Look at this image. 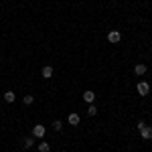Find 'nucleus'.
I'll list each match as a JSON object with an SVG mask.
<instances>
[{"instance_id":"obj_1","label":"nucleus","mask_w":152,"mask_h":152,"mask_svg":"<svg viewBox=\"0 0 152 152\" xmlns=\"http://www.w3.org/2000/svg\"><path fill=\"white\" fill-rule=\"evenodd\" d=\"M136 89H138V94L140 95H148V91H150V85L146 81H140L138 85H136Z\"/></svg>"},{"instance_id":"obj_2","label":"nucleus","mask_w":152,"mask_h":152,"mask_svg":"<svg viewBox=\"0 0 152 152\" xmlns=\"http://www.w3.org/2000/svg\"><path fill=\"white\" fill-rule=\"evenodd\" d=\"M33 136H35V138H43V136H45V126H41V124L35 126V128H33Z\"/></svg>"},{"instance_id":"obj_3","label":"nucleus","mask_w":152,"mask_h":152,"mask_svg":"<svg viewBox=\"0 0 152 152\" xmlns=\"http://www.w3.org/2000/svg\"><path fill=\"white\" fill-rule=\"evenodd\" d=\"M140 134H142L144 140H152V128H150V126H144V128L140 130Z\"/></svg>"},{"instance_id":"obj_4","label":"nucleus","mask_w":152,"mask_h":152,"mask_svg":"<svg viewBox=\"0 0 152 152\" xmlns=\"http://www.w3.org/2000/svg\"><path fill=\"white\" fill-rule=\"evenodd\" d=\"M120 39H122V35H120L118 31H112V33L107 35V41H110V43H120Z\"/></svg>"},{"instance_id":"obj_5","label":"nucleus","mask_w":152,"mask_h":152,"mask_svg":"<svg viewBox=\"0 0 152 152\" xmlns=\"http://www.w3.org/2000/svg\"><path fill=\"white\" fill-rule=\"evenodd\" d=\"M67 122H69L71 126H77V124H79V116H77V114H69Z\"/></svg>"},{"instance_id":"obj_6","label":"nucleus","mask_w":152,"mask_h":152,"mask_svg":"<svg viewBox=\"0 0 152 152\" xmlns=\"http://www.w3.org/2000/svg\"><path fill=\"white\" fill-rule=\"evenodd\" d=\"M83 99H85L87 104H91V102L95 99V94L94 91H85V94H83Z\"/></svg>"},{"instance_id":"obj_7","label":"nucleus","mask_w":152,"mask_h":152,"mask_svg":"<svg viewBox=\"0 0 152 152\" xmlns=\"http://www.w3.org/2000/svg\"><path fill=\"white\" fill-rule=\"evenodd\" d=\"M43 77H45V79H49V77H53V67H43Z\"/></svg>"},{"instance_id":"obj_8","label":"nucleus","mask_w":152,"mask_h":152,"mask_svg":"<svg viewBox=\"0 0 152 152\" xmlns=\"http://www.w3.org/2000/svg\"><path fill=\"white\" fill-rule=\"evenodd\" d=\"M4 99H6L8 104H12V102L16 99V95H14V91H6V94H4Z\"/></svg>"},{"instance_id":"obj_9","label":"nucleus","mask_w":152,"mask_h":152,"mask_svg":"<svg viewBox=\"0 0 152 152\" xmlns=\"http://www.w3.org/2000/svg\"><path fill=\"white\" fill-rule=\"evenodd\" d=\"M134 71H136V75H144V73H146V65H142V63H140V65H136V69H134Z\"/></svg>"},{"instance_id":"obj_10","label":"nucleus","mask_w":152,"mask_h":152,"mask_svg":"<svg viewBox=\"0 0 152 152\" xmlns=\"http://www.w3.org/2000/svg\"><path fill=\"white\" fill-rule=\"evenodd\" d=\"M23 146H24V148H31V146H33V138H24Z\"/></svg>"},{"instance_id":"obj_11","label":"nucleus","mask_w":152,"mask_h":152,"mask_svg":"<svg viewBox=\"0 0 152 152\" xmlns=\"http://www.w3.org/2000/svg\"><path fill=\"white\" fill-rule=\"evenodd\" d=\"M39 150L41 152H49V144L47 142H41V144H39Z\"/></svg>"},{"instance_id":"obj_12","label":"nucleus","mask_w":152,"mask_h":152,"mask_svg":"<svg viewBox=\"0 0 152 152\" xmlns=\"http://www.w3.org/2000/svg\"><path fill=\"white\" fill-rule=\"evenodd\" d=\"M53 128H55V130L59 132V130L63 128V122H61V120H55V122H53Z\"/></svg>"},{"instance_id":"obj_13","label":"nucleus","mask_w":152,"mask_h":152,"mask_svg":"<svg viewBox=\"0 0 152 152\" xmlns=\"http://www.w3.org/2000/svg\"><path fill=\"white\" fill-rule=\"evenodd\" d=\"M87 114H89V116H95V114H97V107H95V105H89V107H87Z\"/></svg>"},{"instance_id":"obj_14","label":"nucleus","mask_w":152,"mask_h":152,"mask_svg":"<svg viewBox=\"0 0 152 152\" xmlns=\"http://www.w3.org/2000/svg\"><path fill=\"white\" fill-rule=\"evenodd\" d=\"M33 99H35L33 95H24V99H23V102H24L26 105H31V104H33Z\"/></svg>"}]
</instances>
